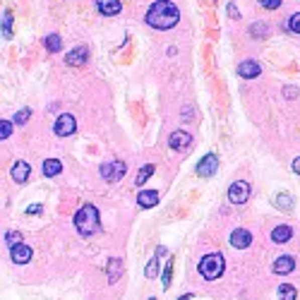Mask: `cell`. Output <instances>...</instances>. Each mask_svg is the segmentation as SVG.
I'll return each mask as SVG.
<instances>
[{
    "label": "cell",
    "mask_w": 300,
    "mask_h": 300,
    "mask_svg": "<svg viewBox=\"0 0 300 300\" xmlns=\"http://www.w3.org/2000/svg\"><path fill=\"white\" fill-rule=\"evenodd\" d=\"M27 214L32 216V214H41V207H39V204H36V207H29V209H27Z\"/></svg>",
    "instance_id": "cell-35"
},
{
    "label": "cell",
    "mask_w": 300,
    "mask_h": 300,
    "mask_svg": "<svg viewBox=\"0 0 300 300\" xmlns=\"http://www.w3.org/2000/svg\"><path fill=\"white\" fill-rule=\"evenodd\" d=\"M171 276H173V259L166 262V269H163V276H161V283H163V288H171Z\"/></svg>",
    "instance_id": "cell-28"
},
{
    "label": "cell",
    "mask_w": 300,
    "mask_h": 300,
    "mask_svg": "<svg viewBox=\"0 0 300 300\" xmlns=\"http://www.w3.org/2000/svg\"><path fill=\"white\" fill-rule=\"evenodd\" d=\"M151 175H154V166H151V163H147V166H142L140 168V173H137V180H135V185H144V182L149 180Z\"/></svg>",
    "instance_id": "cell-22"
},
{
    "label": "cell",
    "mask_w": 300,
    "mask_h": 300,
    "mask_svg": "<svg viewBox=\"0 0 300 300\" xmlns=\"http://www.w3.org/2000/svg\"><path fill=\"white\" fill-rule=\"evenodd\" d=\"M166 252V247H156V257L149 262V267L144 269V274H147V279H154L156 276V271H159V257Z\"/></svg>",
    "instance_id": "cell-20"
},
{
    "label": "cell",
    "mask_w": 300,
    "mask_h": 300,
    "mask_svg": "<svg viewBox=\"0 0 300 300\" xmlns=\"http://www.w3.org/2000/svg\"><path fill=\"white\" fill-rule=\"evenodd\" d=\"M219 171V156L216 154H207L199 163H197V175L199 178H209V175H214Z\"/></svg>",
    "instance_id": "cell-8"
},
{
    "label": "cell",
    "mask_w": 300,
    "mask_h": 300,
    "mask_svg": "<svg viewBox=\"0 0 300 300\" xmlns=\"http://www.w3.org/2000/svg\"><path fill=\"white\" fill-rule=\"evenodd\" d=\"M250 34H252L255 39H264V36L269 34V27L264 24V22H262V24H259V22H255V24L250 27Z\"/></svg>",
    "instance_id": "cell-25"
},
{
    "label": "cell",
    "mask_w": 300,
    "mask_h": 300,
    "mask_svg": "<svg viewBox=\"0 0 300 300\" xmlns=\"http://www.w3.org/2000/svg\"><path fill=\"white\" fill-rule=\"evenodd\" d=\"M290 236H293V228H290V226H276V228L271 231V240L279 243V245L281 243H288Z\"/></svg>",
    "instance_id": "cell-17"
},
{
    "label": "cell",
    "mask_w": 300,
    "mask_h": 300,
    "mask_svg": "<svg viewBox=\"0 0 300 300\" xmlns=\"http://www.w3.org/2000/svg\"><path fill=\"white\" fill-rule=\"evenodd\" d=\"M29 259H32V247L29 245L22 243V245L12 247V262H15V264H27Z\"/></svg>",
    "instance_id": "cell-16"
},
{
    "label": "cell",
    "mask_w": 300,
    "mask_h": 300,
    "mask_svg": "<svg viewBox=\"0 0 300 300\" xmlns=\"http://www.w3.org/2000/svg\"><path fill=\"white\" fill-rule=\"evenodd\" d=\"M295 96H298L295 86H286V98H295Z\"/></svg>",
    "instance_id": "cell-34"
},
{
    "label": "cell",
    "mask_w": 300,
    "mask_h": 300,
    "mask_svg": "<svg viewBox=\"0 0 300 300\" xmlns=\"http://www.w3.org/2000/svg\"><path fill=\"white\" fill-rule=\"evenodd\" d=\"M5 240H8V245H10V250H12V247L22 245V233L20 231H8V233H5Z\"/></svg>",
    "instance_id": "cell-27"
},
{
    "label": "cell",
    "mask_w": 300,
    "mask_h": 300,
    "mask_svg": "<svg viewBox=\"0 0 300 300\" xmlns=\"http://www.w3.org/2000/svg\"><path fill=\"white\" fill-rule=\"evenodd\" d=\"M144 22H147L149 27H154V29H171V27H175V24L180 22V10H178V5L171 3V0H156L149 10H147Z\"/></svg>",
    "instance_id": "cell-1"
},
{
    "label": "cell",
    "mask_w": 300,
    "mask_h": 300,
    "mask_svg": "<svg viewBox=\"0 0 300 300\" xmlns=\"http://www.w3.org/2000/svg\"><path fill=\"white\" fill-rule=\"evenodd\" d=\"M274 274H279V276H286V274H290L293 269H295V259L290 257V255H281V257L274 259Z\"/></svg>",
    "instance_id": "cell-11"
},
{
    "label": "cell",
    "mask_w": 300,
    "mask_h": 300,
    "mask_svg": "<svg viewBox=\"0 0 300 300\" xmlns=\"http://www.w3.org/2000/svg\"><path fill=\"white\" fill-rule=\"evenodd\" d=\"M224 267H226V259H224V255H219V252L204 255V257L199 259V264H197L199 274H202L207 281H216V279H219V276L224 274Z\"/></svg>",
    "instance_id": "cell-3"
},
{
    "label": "cell",
    "mask_w": 300,
    "mask_h": 300,
    "mask_svg": "<svg viewBox=\"0 0 300 300\" xmlns=\"http://www.w3.org/2000/svg\"><path fill=\"white\" fill-rule=\"evenodd\" d=\"M250 243H252V233L245 231V228H236L231 233V245L236 250H245V247H250Z\"/></svg>",
    "instance_id": "cell-10"
},
{
    "label": "cell",
    "mask_w": 300,
    "mask_h": 300,
    "mask_svg": "<svg viewBox=\"0 0 300 300\" xmlns=\"http://www.w3.org/2000/svg\"><path fill=\"white\" fill-rule=\"evenodd\" d=\"M238 75L245 77V79H255V77L262 75V65L257 60H243L238 65Z\"/></svg>",
    "instance_id": "cell-9"
},
{
    "label": "cell",
    "mask_w": 300,
    "mask_h": 300,
    "mask_svg": "<svg viewBox=\"0 0 300 300\" xmlns=\"http://www.w3.org/2000/svg\"><path fill=\"white\" fill-rule=\"evenodd\" d=\"M12 125H15V123H10V120H0V140H8V137H10L12 135Z\"/></svg>",
    "instance_id": "cell-30"
},
{
    "label": "cell",
    "mask_w": 300,
    "mask_h": 300,
    "mask_svg": "<svg viewBox=\"0 0 300 300\" xmlns=\"http://www.w3.org/2000/svg\"><path fill=\"white\" fill-rule=\"evenodd\" d=\"M96 10L106 17H113L123 10V5H120V0H96Z\"/></svg>",
    "instance_id": "cell-13"
},
{
    "label": "cell",
    "mask_w": 300,
    "mask_h": 300,
    "mask_svg": "<svg viewBox=\"0 0 300 300\" xmlns=\"http://www.w3.org/2000/svg\"><path fill=\"white\" fill-rule=\"evenodd\" d=\"M29 173H32V166H29L27 161H17V163L12 166V180L15 182H27Z\"/></svg>",
    "instance_id": "cell-14"
},
{
    "label": "cell",
    "mask_w": 300,
    "mask_h": 300,
    "mask_svg": "<svg viewBox=\"0 0 300 300\" xmlns=\"http://www.w3.org/2000/svg\"><path fill=\"white\" fill-rule=\"evenodd\" d=\"M228 15H231L233 20H238V17H240V12H238V8L233 5V3H228Z\"/></svg>",
    "instance_id": "cell-33"
},
{
    "label": "cell",
    "mask_w": 300,
    "mask_h": 300,
    "mask_svg": "<svg viewBox=\"0 0 300 300\" xmlns=\"http://www.w3.org/2000/svg\"><path fill=\"white\" fill-rule=\"evenodd\" d=\"M53 130H55V135H58V137H70V135H75V130H77L75 116H70V113H63L60 118L55 120Z\"/></svg>",
    "instance_id": "cell-5"
},
{
    "label": "cell",
    "mask_w": 300,
    "mask_h": 300,
    "mask_svg": "<svg viewBox=\"0 0 300 300\" xmlns=\"http://www.w3.org/2000/svg\"><path fill=\"white\" fill-rule=\"evenodd\" d=\"M293 171L300 175V156H298V159H293Z\"/></svg>",
    "instance_id": "cell-36"
},
{
    "label": "cell",
    "mask_w": 300,
    "mask_h": 300,
    "mask_svg": "<svg viewBox=\"0 0 300 300\" xmlns=\"http://www.w3.org/2000/svg\"><path fill=\"white\" fill-rule=\"evenodd\" d=\"M262 8H267V10H279L281 8V0H257Z\"/></svg>",
    "instance_id": "cell-32"
},
{
    "label": "cell",
    "mask_w": 300,
    "mask_h": 300,
    "mask_svg": "<svg viewBox=\"0 0 300 300\" xmlns=\"http://www.w3.org/2000/svg\"><path fill=\"white\" fill-rule=\"evenodd\" d=\"M120 274H123V259L113 257L111 262H108V281L116 283V281L120 279Z\"/></svg>",
    "instance_id": "cell-18"
},
{
    "label": "cell",
    "mask_w": 300,
    "mask_h": 300,
    "mask_svg": "<svg viewBox=\"0 0 300 300\" xmlns=\"http://www.w3.org/2000/svg\"><path fill=\"white\" fill-rule=\"evenodd\" d=\"M63 171V163L58 159H46L43 161V175H48V178H53L58 173Z\"/></svg>",
    "instance_id": "cell-19"
},
{
    "label": "cell",
    "mask_w": 300,
    "mask_h": 300,
    "mask_svg": "<svg viewBox=\"0 0 300 300\" xmlns=\"http://www.w3.org/2000/svg\"><path fill=\"white\" fill-rule=\"evenodd\" d=\"M29 116H32V108H22V111H17V116L12 118V123L15 125H24L29 120Z\"/></svg>",
    "instance_id": "cell-29"
},
{
    "label": "cell",
    "mask_w": 300,
    "mask_h": 300,
    "mask_svg": "<svg viewBox=\"0 0 300 300\" xmlns=\"http://www.w3.org/2000/svg\"><path fill=\"white\" fill-rule=\"evenodd\" d=\"M274 204H276L279 209H283V212H290V209H293V197H290L288 192H281L274 197Z\"/></svg>",
    "instance_id": "cell-21"
},
{
    "label": "cell",
    "mask_w": 300,
    "mask_h": 300,
    "mask_svg": "<svg viewBox=\"0 0 300 300\" xmlns=\"http://www.w3.org/2000/svg\"><path fill=\"white\" fill-rule=\"evenodd\" d=\"M46 48H48L51 53H58V51L63 48V41H60V36H58V34H51V36L46 39Z\"/></svg>",
    "instance_id": "cell-23"
},
{
    "label": "cell",
    "mask_w": 300,
    "mask_h": 300,
    "mask_svg": "<svg viewBox=\"0 0 300 300\" xmlns=\"http://www.w3.org/2000/svg\"><path fill=\"white\" fill-rule=\"evenodd\" d=\"M86 58H89V51H86L84 46H79V48H75V51H70V53L65 55V63L72 65V67H79V65L86 63Z\"/></svg>",
    "instance_id": "cell-12"
},
{
    "label": "cell",
    "mask_w": 300,
    "mask_h": 300,
    "mask_svg": "<svg viewBox=\"0 0 300 300\" xmlns=\"http://www.w3.org/2000/svg\"><path fill=\"white\" fill-rule=\"evenodd\" d=\"M149 300H156V298H149Z\"/></svg>",
    "instance_id": "cell-38"
},
{
    "label": "cell",
    "mask_w": 300,
    "mask_h": 300,
    "mask_svg": "<svg viewBox=\"0 0 300 300\" xmlns=\"http://www.w3.org/2000/svg\"><path fill=\"white\" fill-rule=\"evenodd\" d=\"M178 300H192V295H180Z\"/></svg>",
    "instance_id": "cell-37"
},
{
    "label": "cell",
    "mask_w": 300,
    "mask_h": 300,
    "mask_svg": "<svg viewBox=\"0 0 300 300\" xmlns=\"http://www.w3.org/2000/svg\"><path fill=\"white\" fill-rule=\"evenodd\" d=\"M125 173H128V166H125L123 161H111V163H104V166H101V178L108 182H118Z\"/></svg>",
    "instance_id": "cell-4"
},
{
    "label": "cell",
    "mask_w": 300,
    "mask_h": 300,
    "mask_svg": "<svg viewBox=\"0 0 300 300\" xmlns=\"http://www.w3.org/2000/svg\"><path fill=\"white\" fill-rule=\"evenodd\" d=\"M288 29L293 34H300V12H295V15L288 20Z\"/></svg>",
    "instance_id": "cell-31"
},
{
    "label": "cell",
    "mask_w": 300,
    "mask_h": 300,
    "mask_svg": "<svg viewBox=\"0 0 300 300\" xmlns=\"http://www.w3.org/2000/svg\"><path fill=\"white\" fill-rule=\"evenodd\" d=\"M3 36H5V39H12V12L10 10L3 15Z\"/></svg>",
    "instance_id": "cell-26"
},
{
    "label": "cell",
    "mask_w": 300,
    "mask_h": 300,
    "mask_svg": "<svg viewBox=\"0 0 300 300\" xmlns=\"http://www.w3.org/2000/svg\"><path fill=\"white\" fill-rule=\"evenodd\" d=\"M156 202H159V192L156 190H142L137 194V204L142 209H151V207H156Z\"/></svg>",
    "instance_id": "cell-15"
},
{
    "label": "cell",
    "mask_w": 300,
    "mask_h": 300,
    "mask_svg": "<svg viewBox=\"0 0 300 300\" xmlns=\"http://www.w3.org/2000/svg\"><path fill=\"white\" fill-rule=\"evenodd\" d=\"M228 199L233 204H245L250 199V185L245 180H236L228 187Z\"/></svg>",
    "instance_id": "cell-6"
},
{
    "label": "cell",
    "mask_w": 300,
    "mask_h": 300,
    "mask_svg": "<svg viewBox=\"0 0 300 300\" xmlns=\"http://www.w3.org/2000/svg\"><path fill=\"white\" fill-rule=\"evenodd\" d=\"M295 295H298V290L293 288L290 283H283L279 288V300H295Z\"/></svg>",
    "instance_id": "cell-24"
},
{
    "label": "cell",
    "mask_w": 300,
    "mask_h": 300,
    "mask_svg": "<svg viewBox=\"0 0 300 300\" xmlns=\"http://www.w3.org/2000/svg\"><path fill=\"white\" fill-rule=\"evenodd\" d=\"M168 144H171V149H175V151H187L190 144H192V135H190L187 130H175L171 135V140H168Z\"/></svg>",
    "instance_id": "cell-7"
},
{
    "label": "cell",
    "mask_w": 300,
    "mask_h": 300,
    "mask_svg": "<svg viewBox=\"0 0 300 300\" xmlns=\"http://www.w3.org/2000/svg\"><path fill=\"white\" fill-rule=\"evenodd\" d=\"M75 228L79 236H94L98 231V209L94 204H84L79 212L75 214Z\"/></svg>",
    "instance_id": "cell-2"
}]
</instances>
